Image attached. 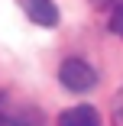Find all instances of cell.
<instances>
[{
  "label": "cell",
  "instance_id": "7a4b0ae2",
  "mask_svg": "<svg viewBox=\"0 0 123 126\" xmlns=\"http://www.w3.org/2000/svg\"><path fill=\"white\" fill-rule=\"evenodd\" d=\"M0 126H42V120L36 107L13 104L7 94H0Z\"/></svg>",
  "mask_w": 123,
  "mask_h": 126
},
{
  "label": "cell",
  "instance_id": "3957f363",
  "mask_svg": "<svg viewBox=\"0 0 123 126\" xmlns=\"http://www.w3.org/2000/svg\"><path fill=\"white\" fill-rule=\"evenodd\" d=\"M23 10L36 26H55L58 23V10L52 0H23Z\"/></svg>",
  "mask_w": 123,
  "mask_h": 126
},
{
  "label": "cell",
  "instance_id": "277c9868",
  "mask_svg": "<svg viewBox=\"0 0 123 126\" xmlns=\"http://www.w3.org/2000/svg\"><path fill=\"white\" fill-rule=\"evenodd\" d=\"M58 126H101V116H97L94 107L81 104V107H71L58 116Z\"/></svg>",
  "mask_w": 123,
  "mask_h": 126
},
{
  "label": "cell",
  "instance_id": "8992f818",
  "mask_svg": "<svg viewBox=\"0 0 123 126\" xmlns=\"http://www.w3.org/2000/svg\"><path fill=\"white\" fill-rule=\"evenodd\" d=\"M94 3H107V0H94Z\"/></svg>",
  "mask_w": 123,
  "mask_h": 126
},
{
  "label": "cell",
  "instance_id": "6da1fadb",
  "mask_svg": "<svg viewBox=\"0 0 123 126\" xmlns=\"http://www.w3.org/2000/svg\"><path fill=\"white\" fill-rule=\"evenodd\" d=\"M58 81L68 87V91H75V94H84V91H91L94 84H97V71L84 62V58H65L62 62V68H58Z\"/></svg>",
  "mask_w": 123,
  "mask_h": 126
},
{
  "label": "cell",
  "instance_id": "5b68a950",
  "mask_svg": "<svg viewBox=\"0 0 123 126\" xmlns=\"http://www.w3.org/2000/svg\"><path fill=\"white\" fill-rule=\"evenodd\" d=\"M110 32L123 39V0H120V3L113 7V13H110Z\"/></svg>",
  "mask_w": 123,
  "mask_h": 126
}]
</instances>
